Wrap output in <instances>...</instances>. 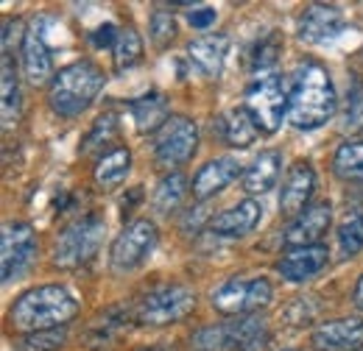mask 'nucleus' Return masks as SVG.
I'll use <instances>...</instances> for the list:
<instances>
[{"mask_svg":"<svg viewBox=\"0 0 363 351\" xmlns=\"http://www.w3.org/2000/svg\"><path fill=\"white\" fill-rule=\"evenodd\" d=\"M67 343V329H48V332H34V335H23L14 351H59Z\"/></svg>","mask_w":363,"mask_h":351,"instance_id":"2f4dec72","label":"nucleus"},{"mask_svg":"<svg viewBox=\"0 0 363 351\" xmlns=\"http://www.w3.org/2000/svg\"><path fill=\"white\" fill-rule=\"evenodd\" d=\"M279 351H299V349H279Z\"/></svg>","mask_w":363,"mask_h":351,"instance_id":"79ce46f5","label":"nucleus"},{"mask_svg":"<svg viewBox=\"0 0 363 351\" xmlns=\"http://www.w3.org/2000/svg\"><path fill=\"white\" fill-rule=\"evenodd\" d=\"M216 17H218V11L216 8H210V6H201V8H190L187 11V23L193 25V28H210L213 23H216Z\"/></svg>","mask_w":363,"mask_h":351,"instance_id":"4c0bfd02","label":"nucleus"},{"mask_svg":"<svg viewBox=\"0 0 363 351\" xmlns=\"http://www.w3.org/2000/svg\"><path fill=\"white\" fill-rule=\"evenodd\" d=\"M316 351H361L363 349V318H335L318 323L311 335Z\"/></svg>","mask_w":363,"mask_h":351,"instance_id":"2eb2a0df","label":"nucleus"},{"mask_svg":"<svg viewBox=\"0 0 363 351\" xmlns=\"http://www.w3.org/2000/svg\"><path fill=\"white\" fill-rule=\"evenodd\" d=\"M148 37L154 47H168V45L177 40V20L171 11H154L151 14V25H148Z\"/></svg>","mask_w":363,"mask_h":351,"instance_id":"473e14b6","label":"nucleus"},{"mask_svg":"<svg viewBox=\"0 0 363 351\" xmlns=\"http://www.w3.org/2000/svg\"><path fill=\"white\" fill-rule=\"evenodd\" d=\"M126 323H129V312L121 307H112V309H106L104 315H98L90 323V329H87V343H90V349H101V346L112 343L115 338H121L123 329H126Z\"/></svg>","mask_w":363,"mask_h":351,"instance_id":"a878e982","label":"nucleus"},{"mask_svg":"<svg viewBox=\"0 0 363 351\" xmlns=\"http://www.w3.org/2000/svg\"><path fill=\"white\" fill-rule=\"evenodd\" d=\"M263 218V207L255 201V198H246V201H238L235 207L224 209L221 215L210 220V231L216 237H227V240H240L246 234H252Z\"/></svg>","mask_w":363,"mask_h":351,"instance_id":"dca6fc26","label":"nucleus"},{"mask_svg":"<svg viewBox=\"0 0 363 351\" xmlns=\"http://www.w3.org/2000/svg\"><path fill=\"white\" fill-rule=\"evenodd\" d=\"M240 176V165L232 156H218L210 159L193 178V198L196 201H207L213 195H218L221 190H227L229 184Z\"/></svg>","mask_w":363,"mask_h":351,"instance_id":"6ab92c4d","label":"nucleus"},{"mask_svg":"<svg viewBox=\"0 0 363 351\" xmlns=\"http://www.w3.org/2000/svg\"><path fill=\"white\" fill-rule=\"evenodd\" d=\"M279 53H282V37H279V31H269L266 37L257 40L255 50H252V70L263 76L269 67L277 64Z\"/></svg>","mask_w":363,"mask_h":351,"instance_id":"7c9ffc66","label":"nucleus"},{"mask_svg":"<svg viewBox=\"0 0 363 351\" xmlns=\"http://www.w3.org/2000/svg\"><path fill=\"white\" fill-rule=\"evenodd\" d=\"M333 173L341 181L363 184V139H347L333 156Z\"/></svg>","mask_w":363,"mask_h":351,"instance_id":"bb28decb","label":"nucleus"},{"mask_svg":"<svg viewBox=\"0 0 363 351\" xmlns=\"http://www.w3.org/2000/svg\"><path fill=\"white\" fill-rule=\"evenodd\" d=\"M23 73H26V79L34 87L48 84V79L53 81V56H50V47L45 42V34H43V20L31 23V28L26 34V42H23Z\"/></svg>","mask_w":363,"mask_h":351,"instance_id":"f3484780","label":"nucleus"},{"mask_svg":"<svg viewBox=\"0 0 363 351\" xmlns=\"http://www.w3.org/2000/svg\"><path fill=\"white\" fill-rule=\"evenodd\" d=\"M115 132H118V117H115V115L98 117V120H95V129H92V132L87 134V139L82 142V154H90L92 148L109 142V139L115 137Z\"/></svg>","mask_w":363,"mask_h":351,"instance_id":"c9c22d12","label":"nucleus"},{"mask_svg":"<svg viewBox=\"0 0 363 351\" xmlns=\"http://www.w3.org/2000/svg\"><path fill=\"white\" fill-rule=\"evenodd\" d=\"M118 40V28L112 25V23H104V25H98L95 31L90 34V42L95 47H106V45H115Z\"/></svg>","mask_w":363,"mask_h":351,"instance_id":"58836bf2","label":"nucleus"},{"mask_svg":"<svg viewBox=\"0 0 363 351\" xmlns=\"http://www.w3.org/2000/svg\"><path fill=\"white\" fill-rule=\"evenodd\" d=\"M135 126L140 134H157L171 120V106L162 92H145L129 103Z\"/></svg>","mask_w":363,"mask_h":351,"instance_id":"4be33fe9","label":"nucleus"},{"mask_svg":"<svg viewBox=\"0 0 363 351\" xmlns=\"http://www.w3.org/2000/svg\"><path fill=\"white\" fill-rule=\"evenodd\" d=\"M352 301H355V307L363 309V276L358 279V284H355V293H352Z\"/></svg>","mask_w":363,"mask_h":351,"instance_id":"ea45409f","label":"nucleus"},{"mask_svg":"<svg viewBox=\"0 0 363 351\" xmlns=\"http://www.w3.org/2000/svg\"><path fill=\"white\" fill-rule=\"evenodd\" d=\"M143 59V37L137 34V28L126 25L118 31V40L112 45V62H115V70L118 73H126L132 70L135 64H140Z\"/></svg>","mask_w":363,"mask_h":351,"instance_id":"cd10ccee","label":"nucleus"},{"mask_svg":"<svg viewBox=\"0 0 363 351\" xmlns=\"http://www.w3.org/2000/svg\"><path fill=\"white\" fill-rule=\"evenodd\" d=\"M313 192H316V171L311 168V162H294L279 190V212L285 218H299L311 207Z\"/></svg>","mask_w":363,"mask_h":351,"instance_id":"ddd939ff","label":"nucleus"},{"mask_svg":"<svg viewBox=\"0 0 363 351\" xmlns=\"http://www.w3.org/2000/svg\"><path fill=\"white\" fill-rule=\"evenodd\" d=\"M338 109V95L333 87V79L324 64L302 62L288 87V120L299 132L321 129L327 120H333Z\"/></svg>","mask_w":363,"mask_h":351,"instance_id":"f257e3e1","label":"nucleus"},{"mask_svg":"<svg viewBox=\"0 0 363 351\" xmlns=\"http://www.w3.org/2000/svg\"><path fill=\"white\" fill-rule=\"evenodd\" d=\"M279 171H282V156L277 151H263L246 168V173H243V190L249 195H266L269 190H274V184L279 178Z\"/></svg>","mask_w":363,"mask_h":351,"instance_id":"5701e85b","label":"nucleus"},{"mask_svg":"<svg viewBox=\"0 0 363 351\" xmlns=\"http://www.w3.org/2000/svg\"><path fill=\"white\" fill-rule=\"evenodd\" d=\"M140 351H162V349H157V346H145V349H140Z\"/></svg>","mask_w":363,"mask_h":351,"instance_id":"a19ab883","label":"nucleus"},{"mask_svg":"<svg viewBox=\"0 0 363 351\" xmlns=\"http://www.w3.org/2000/svg\"><path fill=\"white\" fill-rule=\"evenodd\" d=\"M132 171V154L126 145H115L109 151L101 154V159L95 162V184L104 190H115L126 181V176Z\"/></svg>","mask_w":363,"mask_h":351,"instance_id":"b1692460","label":"nucleus"},{"mask_svg":"<svg viewBox=\"0 0 363 351\" xmlns=\"http://www.w3.org/2000/svg\"><path fill=\"white\" fill-rule=\"evenodd\" d=\"M274 299V287L266 276L255 279H227L210 293V304L216 312L240 318V315H257V309L269 307Z\"/></svg>","mask_w":363,"mask_h":351,"instance_id":"6e6552de","label":"nucleus"},{"mask_svg":"<svg viewBox=\"0 0 363 351\" xmlns=\"http://www.w3.org/2000/svg\"><path fill=\"white\" fill-rule=\"evenodd\" d=\"M243 106L252 115L255 126L260 134H274L282 126V117L288 115V89L282 76L277 73H263L257 76L243 95Z\"/></svg>","mask_w":363,"mask_h":351,"instance_id":"0eeeda50","label":"nucleus"},{"mask_svg":"<svg viewBox=\"0 0 363 351\" xmlns=\"http://www.w3.org/2000/svg\"><path fill=\"white\" fill-rule=\"evenodd\" d=\"M199 151V129L190 117L171 115V120L154 134V159L162 168H179Z\"/></svg>","mask_w":363,"mask_h":351,"instance_id":"9d476101","label":"nucleus"},{"mask_svg":"<svg viewBox=\"0 0 363 351\" xmlns=\"http://www.w3.org/2000/svg\"><path fill=\"white\" fill-rule=\"evenodd\" d=\"M229 53V40L224 34H204V37H196L193 42L187 45V56L190 62L210 79H218L221 70H224V62H227Z\"/></svg>","mask_w":363,"mask_h":351,"instance_id":"aec40b11","label":"nucleus"},{"mask_svg":"<svg viewBox=\"0 0 363 351\" xmlns=\"http://www.w3.org/2000/svg\"><path fill=\"white\" fill-rule=\"evenodd\" d=\"M3 129H11L20 117V79L11 56H3Z\"/></svg>","mask_w":363,"mask_h":351,"instance_id":"c85d7f7f","label":"nucleus"},{"mask_svg":"<svg viewBox=\"0 0 363 351\" xmlns=\"http://www.w3.org/2000/svg\"><path fill=\"white\" fill-rule=\"evenodd\" d=\"M79 315L76 296L62 284H40L26 290L9 309V323L23 332H48V329H65Z\"/></svg>","mask_w":363,"mask_h":351,"instance_id":"f03ea898","label":"nucleus"},{"mask_svg":"<svg viewBox=\"0 0 363 351\" xmlns=\"http://www.w3.org/2000/svg\"><path fill=\"white\" fill-rule=\"evenodd\" d=\"M311 301H313V299H305V296L294 299L288 307L279 312V318H282L288 326H305V323H311V321L316 318V312H318V304L308 307Z\"/></svg>","mask_w":363,"mask_h":351,"instance_id":"f704fd0d","label":"nucleus"},{"mask_svg":"<svg viewBox=\"0 0 363 351\" xmlns=\"http://www.w3.org/2000/svg\"><path fill=\"white\" fill-rule=\"evenodd\" d=\"M187 190H193V187L187 184L184 173H179V171L165 173L162 178H160L154 195H151V207H154V212H160V215H171V212H177V209L182 207V201H184V195H187Z\"/></svg>","mask_w":363,"mask_h":351,"instance_id":"393cba45","label":"nucleus"},{"mask_svg":"<svg viewBox=\"0 0 363 351\" xmlns=\"http://www.w3.org/2000/svg\"><path fill=\"white\" fill-rule=\"evenodd\" d=\"M330 226H333V204H330V201H318L313 207H308L299 218L291 220V226L285 229L282 246H285L288 251L321 246V240L327 237Z\"/></svg>","mask_w":363,"mask_h":351,"instance_id":"f8f14e48","label":"nucleus"},{"mask_svg":"<svg viewBox=\"0 0 363 351\" xmlns=\"http://www.w3.org/2000/svg\"><path fill=\"white\" fill-rule=\"evenodd\" d=\"M196 290L187 284H160L137 301L132 318L140 326H171L184 321L196 309Z\"/></svg>","mask_w":363,"mask_h":351,"instance_id":"423d86ee","label":"nucleus"},{"mask_svg":"<svg viewBox=\"0 0 363 351\" xmlns=\"http://www.w3.org/2000/svg\"><path fill=\"white\" fill-rule=\"evenodd\" d=\"M327 263H330L327 246H313V248H294V251H288L285 257L277 260L274 267H277V273L285 282L299 284V282H308L316 273H321L327 267Z\"/></svg>","mask_w":363,"mask_h":351,"instance_id":"a211bd4d","label":"nucleus"},{"mask_svg":"<svg viewBox=\"0 0 363 351\" xmlns=\"http://www.w3.org/2000/svg\"><path fill=\"white\" fill-rule=\"evenodd\" d=\"M344 28V14L338 6H327V3H313L308 8H302L299 20H296V37L305 45H321L333 37H338V31Z\"/></svg>","mask_w":363,"mask_h":351,"instance_id":"4468645a","label":"nucleus"},{"mask_svg":"<svg viewBox=\"0 0 363 351\" xmlns=\"http://www.w3.org/2000/svg\"><path fill=\"white\" fill-rule=\"evenodd\" d=\"M37 260V234L28 223L11 220L3 226L0 237V265H3V282H11L23 276L31 263Z\"/></svg>","mask_w":363,"mask_h":351,"instance_id":"9b49d317","label":"nucleus"},{"mask_svg":"<svg viewBox=\"0 0 363 351\" xmlns=\"http://www.w3.org/2000/svg\"><path fill=\"white\" fill-rule=\"evenodd\" d=\"M213 132L218 134V139L229 148H249L257 139L260 129L255 126V120L246 112V106H235V109H227L213 123Z\"/></svg>","mask_w":363,"mask_h":351,"instance_id":"412c9836","label":"nucleus"},{"mask_svg":"<svg viewBox=\"0 0 363 351\" xmlns=\"http://www.w3.org/2000/svg\"><path fill=\"white\" fill-rule=\"evenodd\" d=\"M272 340L269 321L263 315H240L227 323H210L193 332L196 351H260Z\"/></svg>","mask_w":363,"mask_h":351,"instance_id":"20e7f679","label":"nucleus"},{"mask_svg":"<svg viewBox=\"0 0 363 351\" xmlns=\"http://www.w3.org/2000/svg\"><path fill=\"white\" fill-rule=\"evenodd\" d=\"M26 34H28V28L23 25V20L6 17V23H3V56H11V45L17 47V45L26 42Z\"/></svg>","mask_w":363,"mask_h":351,"instance_id":"e433bc0d","label":"nucleus"},{"mask_svg":"<svg viewBox=\"0 0 363 351\" xmlns=\"http://www.w3.org/2000/svg\"><path fill=\"white\" fill-rule=\"evenodd\" d=\"M104 231H106V223L101 215L87 212L82 218L70 220L59 234H56V243H53V265L62 267V270H76L82 265L92 263V257L98 254L101 248V240H104Z\"/></svg>","mask_w":363,"mask_h":351,"instance_id":"39448f33","label":"nucleus"},{"mask_svg":"<svg viewBox=\"0 0 363 351\" xmlns=\"http://www.w3.org/2000/svg\"><path fill=\"white\" fill-rule=\"evenodd\" d=\"M347 132L363 129V84L355 79L347 89V106H344V123Z\"/></svg>","mask_w":363,"mask_h":351,"instance_id":"72a5a7b5","label":"nucleus"},{"mask_svg":"<svg viewBox=\"0 0 363 351\" xmlns=\"http://www.w3.org/2000/svg\"><path fill=\"white\" fill-rule=\"evenodd\" d=\"M104 70L95 62H73L62 67L48 84V103L59 117H79L104 89Z\"/></svg>","mask_w":363,"mask_h":351,"instance_id":"7ed1b4c3","label":"nucleus"},{"mask_svg":"<svg viewBox=\"0 0 363 351\" xmlns=\"http://www.w3.org/2000/svg\"><path fill=\"white\" fill-rule=\"evenodd\" d=\"M157 240H160V231H157V223L154 220L137 218L132 223H126L123 231L115 237V243L109 248V265H112V270L126 273V270L140 267V265L151 257V251L157 248Z\"/></svg>","mask_w":363,"mask_h":351,"instance_id":"1a4fd4ad","label":"nucleus"},{"mask_svg":"<svg viewBox=\"0 0 363 351\" xmlns=\"http://www.w3.org/2000/svg\"><path fill=\"white\" fill-rule=\"evenodd\" d=\"M338 248H341V254H344L347 260L363 251V215L361 212H352V215H347V218L341 220V226H338Z\"/></svg>","mask_w":363,"mask_h":351,"instance_id":"c756f323","label":"nucleus"}]
</instances>
